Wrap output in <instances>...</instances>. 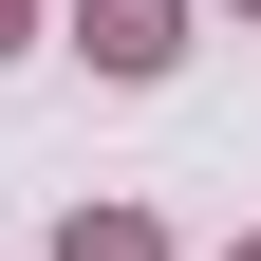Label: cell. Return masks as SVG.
Instances as JSON below:
<instances>
[{"label":"cell","instance_id":"obj_1","mask_svg":"<svg viewBox=\"0 0 261 261\" xmlns=\"http://www.w3.org/2000/svg\"><path fill=\"white\" fill-rule=\"evenodd\" d=\"M75 38L112 56V75H168V0H75Z\"/></svg>","mask_w":261,"mask_h":261},{"label":"cell","instance_id":"obj_2","mask_svg":"<svg viewBox=\"0 0 261 261\" xmlns=\"http://www.w3.org/2000/svg\"><path fill=\"white\" fill-rule=\"evenodd\" d=\"M56 261H149V224H75V243H56Z\"/></svg>","mask_w":261,"mask_h":261},{"label":"cell","instance_id":"obj_3","mask_svg":"<svg viewBox=\"0 0 261 261\" xmlns=\"http://www.w3.org/2000/svg\"><path fill=\"white\" fill-rule=\"evenodd\" d=\"M0 56H19V0H0Z\"/></svg>","mask_w":261,"mask_h":261}]
</instances>
